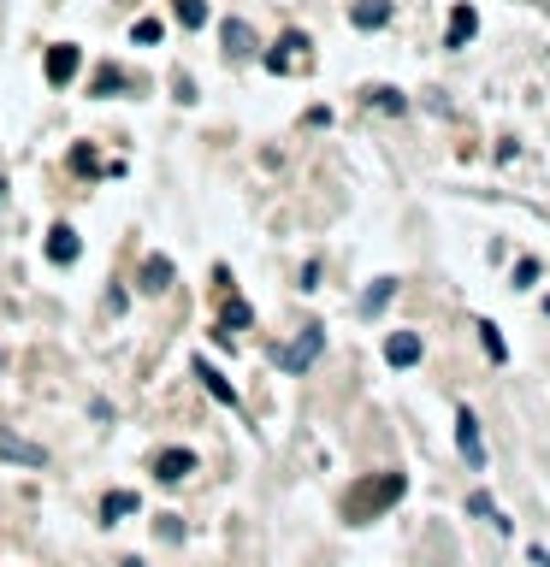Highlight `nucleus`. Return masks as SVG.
Returning a JSON list of instances; mask_svg holds the SVG:
<instances>
[{
  "label": "nucleus",
  "mask_w": 550,
  "mask_h": 567,
  "mask_svg": "<svg viewBox=\"0 0 550 567\" xmlns=\"http://www.w3.org/2000/svg\"><path fill=\"white\" fill-rule=\"evenodd\" d=\"M403 490H408V478L403 473H379V478H361L355 490L344 497V520L349 526H367L373 514H385L391 502H403Z\"/></svg>",
  "instance_id": "f257e3e1"
},
{
  "label": "nucleus",
  "mask_w": 550,
  "mask_h": 567,
  "mask_svg": "<svg viewBox=\"0 0 550 567\" xmlns=\"http://www.w3.org/2000/svg\"><path fill=\"white\" fill-rule=\"evenodd\" d=\"M326 349V325H308L296 343H284V349H272V361H279V373H308L314 367V355Z\"/></svg>",
  "instance_id": "f03ea898"
},
{
  "label": "nucleus",
  "mask_w": 550,
  "mask_h": 567,
  "mask_svg": "<svg viewBox=\"0 0 550 567\" xmlns=\"http://www.w3.org/2000/svg\"><path fill=\"white\" fill-rule=\"evenodd\" d=\"M456 444H461V461L480 473L485 467V437H480V414L473 408H456Z\"/></svg>",
  "instance_id": "7ed1b4c3"
},
{
  "label": "nucleus",
  "mask_w": 550,
  "mask_h": 567,
  "mask_svg": "<svg viewBox=\"0 0 550 567\" xmlns=\"http://www.w3.org/2000/svg\"><path fill=\"white\" fill-rule=\"evenodd\" d=\"M48 83H54V89H59V83H71V78H78V71H83V54H78V47H71V42H59V47H48Z\"/></svg>",
  "instance_id": "20e7f679"
},
{
  "label": "nucleus",
  "mask_w": 550,
  "mask_h": 567,
  "mask_svg": "<svg viewBox=\"0 0 550 567\" xmlns=\"http://www.w3.org/2000/svg\"><path fill=\"white\" fill-rule=\"evenodd\" d=\"M154 473L166 478V485L190 478V473H196V449H160V456H154Z\"/></svg>",
  "instance_id": "39448f33"
},
{
  "label": "nucleus",
  "mask_w": 550,
  "mask_h": 567,
  "mask_svg": "<svg viewBox=\"0 0 550 567\" xmlns=\"http://www.w3.org/2000/svg\"><path fill=\"white\" fill-rule=\"evenodd\" d=\"M385 361H391V367H415L420 361V331H391L385 337Z\"/></svg>",
  "instance_id": "423d86ee"
},
{
  "label": "nucleus",
  "mask_w": 550,
  "mask_h": 567,
  "mask_svg": "<svg viewBox=\"0 0 550 567\" xmlns=\"http://www.w3.org/2000/svg\"><path fill=\"white\" fill-rule=\"evenodd\" d=\"M349 24H355V30H385V24H391V0H355V6H349Z\"/></svg>",
  "instance_id": "0eeeda50"
},
{
  "label": "nucleus",
  "mask_w": 550,
  "mask_h": 567,
  "mask_svg": "<svg viewBox=\"0 0 550 567\" xmlns=\"http://www.w3.org/2000/svg\"><path fill=\"white\" fill-rule=\"evenodd\" d=\"M473 30H480V12H473V6H456V12H450V30H444V47H468Z\"/></svg>",
  "instance_id": "6e6552de"
},
{
  "label": "nucleus",
  "mask_w": 550,
  "mask_h": 567,
  "mask_svg": "<svg viewBox=\"0 0 550 567\" xmlns=\"http://www.w3.org/2000/svg\"><path fill=\"white\" fill-rule=\"evenodd\" d=\"M83 255V243H78V231H71V225H59L54 236H48V260H54V267H71V260Z\"/></svg>",
  "instance_id": "1a4fd4ad"
},
{
  "label": "nucleus",
  "mask_w": 550,
  "mask_h": 567,
  "mask_svg": "<svg viewBox=\"0 0 550 567\" xmlns=\"http://www.w3.org/2000/svg\"><path fill=\"white\" fill-rule=\"evenodd\" d=\"M296 59L308 66V36H284L279 54H267V66H272V71H296Z\"/></svg>",
  "instance_id": "9d476101"
},
{
  "label": "nucleus",
  "mask_w": 550,
  "mask_h": 567,
  "mask_svg": "<svg viewBox=\"0 0 550 567\" xmlns=\"http://www.w3.org/2000/svg\"><path fill=\"white\" fill-rule=\"evenodd\" d=\"M225 54H237V59H243V54H255V30H249V24L243 18H225Z\"/></svg>",
  "instance_id": "9b49d317"
},
{
  "label": "nucleus",
  "mask_w": 550,
  "mask_h": 567,
  "mask_svg": "<svg viewBox=\"0 0 550 567\" xmlns=\"http://www.w3.org/2000/svg\"><path fill=\"white\" fill-rule=\"evenodd\" d=\"M249 320H255V313H249V301L225 296V313H219V325H214V331H219V337H237V331H243Z\"/></svg>",
  "instance_id": "f8f14e48"
},
{
  "label": "nucleus",
  "mask_w": 550,
  "mask_h": 567,
  "mask_svg": "<svg viewBox=\"0 0 550 567\" xmlns=\"http://www.w3.org/2000/svg\"><path fill=\"white\" fill-rule=\"evenodd\" d=\"M0 456H6V461H30V467H42V461H48V449H36V444H18L12 432H0Z\"/></svg>",
  "instance_id": "ddd939ff"
},
{
  "label": "nucleus",
  "mask_w": 550,
  "mask_h": 567,
  "mask_svg": "<svg viewBox=\"0 0 550 567\" xmlns=\"http://www.w3.org/2000/svg\"><path fill=\"white\" fill-rule=\"evenodd\" d=\"M468 514H480V520H492L497 532H509V520L497 514V502H492V490H468Z\"/></svg>",
  "instance_id": "4468645a"
},
{
  "label": "nucleus",
  "mask_w": 550,
  "mask_h": 567,
  "mask_svg": "<svg viewBox=\"0 0 550 567\" xmlns=\"http://www.w3.org/2000/svg\"><path fill=\"white\" fill-rule=\"evenodd\" d=\"M480 343H485V355H492L497 367H503V361H509V343H503V331H497L492 320H480Z\"/></svg>",
  "instance_id": "2eb2a0df"
},
{
  "label": "nucleus",
  "mask_w": 550,
  "mask_h": 567,
  "mask_svg": "<svg viewBox=\"0 0 550 567\" xmlns=\"http://www.w3.org/2000/svg\"><path fill=\"white\" fill-rule=\"evenodd\" d=\"M391 296H397V278H379V284L367 289V296H361V313H367V320H373V313H379V308H385V301H391Z\"/></svg>",
  "instance_id": "dca6fc26"
},
{
  "label": "nucleus",
  "mask_w": 550,
  "mask_h": 567,
  "mask_svg": "<svg viewBox=\"0 0 550 567\" xmlns=\"http://www.w3.org/2000/svg\"><path fill=\"white\" fill-rule=\"evenodd\" d=\"M196 378H202V384H207V390H214V396H219V402H231V408H237V390H231V384H225V378H219L214 367H207V361H196Z\"/></svg>",
  "instance_id": "f3484780"
},
{
  "label": "nucleus",
  "mask_w": 550,
  "mask_h": 567,
  "mask_svg": "<svg viewBox=\"0 0 550 567\" xmlns=\"http://www.w3.org/2000/svg\"><path fill=\"white\" fill-rule=\"evenodd\" d=\"M101 514H107V520H119V514H136V490H112V497L101 502Z\"/></svg>",
  "instance_id": "a211bd4d"
},
{
  "label": "nucleus",
  "mask_w": 550,
  "mask_h": 567,
  "mask_svg": "<svg viewBox=\"0 0 550 567\" xmlns=\"http://www.w3.org/2000/svg\"><path fill=\"white\" fill-rule=\"evenodd\" d=\"M172 284V267H166V260H148V267H143V289H166Z\"/></svg>",
  "instance_id": "6ab92c4d"
},
{
  "label": "nucleus",
  "mask_w": 550,
  "mask_h": 567,
  "mask_svg": "<svg viewBox=\"0 0 550 567\" xmlns=\"http://www.w3.org/2000/svg\"><path fill=\"white\" fill-rule=\"evenodd\" d=\"M178 24L202 30V24H207V6H202V0H178Z\"/></svg>",
  "instance_id": "aec40b11"
},
{
  "label": "nucleus",
  "mask_w": 550,
  "mask_h": 567,
  "mask_svg": "<svg viewBox=\"0 0 550 567\" xmlns=\"http://www.w3.org/2000/svg\"><path fill=\"white\" fill-rule=\"evenodd\" d=\"M124 83H131V78H124V71H112V66H107V71H95V95H119Z\"/></svg>",
  "instance_id": "412c9836"
},
{
  "label": "nucleus",
  "mask_w": 550,
  "mask_h": 567,
  "mask_svg": "<svg viewBox=\"0 0 550 567\" xmlns=\"http://www.w3.org/2000/svg\"><path fill=\"white\" fill-rule=\"evenodd\" d=\"M367 100H373L379 112H403V107H408V100L397 95V89H367Z\"/></svg>",
  "instance_id": "4be33fe9"
},
{
  "label": "nucleus",
  "mask_w": 550,
  "mask_h": 567,
  "mask_svg": "<svg viewBox=\"0 0 550 567\" xmlns=\"http://www.w3.org/2000/svg\"><path fill=\"white\" fill-rule=\"evenodd\" d=\"M539 272H545V267H539V260L527 255V260L515 267V289H533V284H539Z\"/></svg>",
  "instance_id": "5701e85b"
},
{
  "label": "nucleus",
  "mask_w": 550,
  "mask_h": 567,
  "mask_svg": "<svg viewBox=\"0 0 550 567\" xmlns=\"http://www.w3.org/2000/svg\"><path fill=\"white\" fill-rule=\"evenodd\" d=\"M131 36H136V42H160V18H136Z\"/></svg>",
  "instance_id": "b1692460"
},
{
  "label": "nucleus",
  "mask_w": 550,
  "mask_h": 567,
  "mask_svg": "<svg viewBox=\"0 0 550 567\" xmlns=\"http://www.w3.org/2000/svg\"><path fill=\"white\" fill-rule=\"evenodd\" d=\"M545 313H550V296H545Z\"/></svg>",
  "instance_id": "393cba45"
}]
</instances>
